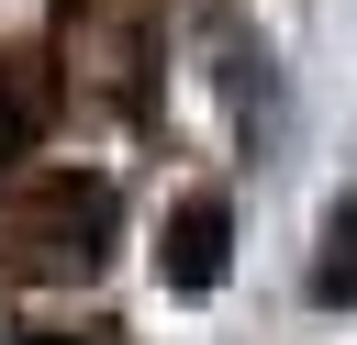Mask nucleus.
Masks as SVG:
<instances>
[{"instance_id": "f257e3e1", "label": "nucleus", "mask_w": 357, "mask_h": 345, "mask_svg": "<svg viewBox=\"0 0 357 345\" xmlns=\"http://www.w3.org/2000/svg\"><path fill=\"white\" fill-rule=\"evenodd\" d=\"M0 234H11V267H33V278H89L100 245H112V189L78 178V167H56L33 200H11Z\"/></svg>"}, {"instance_id": "f03ea898", "label": "nucleus", "mask_w": 357, "mask_h": 345, "mask_svg": "<svg viewBox=\"0 0 357 345\" xmlns=\"http://www.w3.org/2000/svg\"><path fill=\"white\" fill-rule=\"evenodd\" d=\"M156 267H167V289H223V267H234V200H223V189H190V200L167 211Z\"/></svg>"}, {"instance_id": "7ed1b4c3", "label": "nucleus", "mask_w": 357, "mask_h": 345, "mask_svg": "<svg viewBox=\"0 0 357 345\" xmlns=\"http://www.w3.org/2000/svg\"><path fill=\"white\" fill-rule=\"evenodd\" d=\"M357 300V211H324V256H312V312Z\"/></svg>"}]
</instances>
